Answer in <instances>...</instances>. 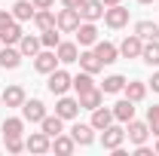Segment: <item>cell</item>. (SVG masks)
Here are the masks:
<instances>
[{
  "mask_svg": "<svg viewBox=\"0 0 159 156\" xmlns=\"http://www.w3.org/2000/svg\"><path fill=\"white\" fill-rule=\"evenodd\" d=\"M110 122H113V110H110V107H104V104H101V107L92 110V129H95V132L107 129Z\"/></svg>",
  "mask_w": 159,
  "mask_h": 156,
  "instance_id": "ffe728a7",
  "label": "cell"
},
{
  "mask_svg": "<svg viewBox=\"0 0 159 156\" xmlns=\"http://www.w3.org/2000/svg\"><path fill=\"white\" fill-rule=\"evenodd\" d=\"M147 126H150V135L159 138V104H153V107L147 110Z\"/></svg>",
  "mask_w": 159,
  "mask_h": 156,
  "instance_id": "e575fe53",
  "label": "cell"
},
{
  "mask_svg": "<svg viewBox=\"0 0 159 156\" xmlns=\"http://www.w3.org/2000/svg\"><path fill=\"white\" fill-rule=\"evenodd\" d=\"M74 89H77V95L80 92H86V89H95V80H92V74H80V77H74Z\"/></svg>",
  "mask_w": 159,
  "mask_h": 156,
  "instance_id": "836d02e7",
  "label": "cell"
},
{
  "mask_svg": "<svg viewBox=\"0 0 159 156\" xmlns=\"http://www.w3.org/2000/svg\"><path fill=\"white\" fill-rule=\"evenodd\" d=\"M21 58H25V55H21L19 49H12V46L0 49V67H6V71H16V67L21 64Z\"/></svg>",
  "mask_w": 159,
  "mask_h": 156,
  "instance_id": "603a6c76",
  "label": "cell"
},
{
  "mask_svg": "<svg viewBox=\"0 0 159 156\" xmlns=\"http://www.w3.org/2000/svg\"><path fill=\"white\" fill-rule=\"evenodd\" d=\"M122 92H125L129 101H135V104H138V101L147 98V83H141V80H125V89H122Z\"/></svg>",
  "mask_w": 159,
  "mask_h": 156,
  "instance_id": "ac0fdd59",
  "label": "cell"
},
{
  "mask_svg": "<svg viewBox=\"0 0 159 156\" xmlns=\"http://www.w3.org/2000/svg\"><path fill=\"white\" fill-rule=\"evenodd\" d=\"M135 34H138L141 40H156V37H159V25L144 19V21H138V25H135Z\"/></svg>",
  "mask_w": 159,
  "mask_h": 156,
  "instance_id": "f1b7e54d",
  "label": "cell"
},
{
  "mask_svg": "<svg viewBox=\"0 0 159 156\" xmlns=\"http://www.w3.org/2000/svg\"><path fill=\"white\" fill-rule=\"evenodd\" d=\"M40 43H43V49H55V46L61 43L58 25H55V28H49V31H40Z\"/></svg>",
  "mask_w": 159,
  "mask_h": 156,
  "instance_id": "4dcf8cb0",
  "label": "cell"
},
{
  "mask_svg": "<svg viewBox=\"0 0 159 156\" xmlns=\"http://www.w3.org/2000/svg\"><path fill=\"white\" fill-rule=\"evenodd\" d=\"M9 25H16V16H12L9 9H0V31H6Z\"/></svg>",
  "mask_w": 159,
  "mask_h": 156,
  "instance_id": "8d00e7d4",
  "label": "cell"
},
{
  "mask_svg": "<svg viewBox=\"0 0 159 156\" xmlns=\"http://www.w3.org/2000/svg\"><path fill=\"white\" fill-rule=\"evenodd\" d=\"M34 25H37L40 31L55 28V12H52V9H37V12H34Z\"/></svg>",
  "mask_w": 159,
  "mask_h": 156,
  "instance_id": "f546056e",
  "label": "cell"
},
{
  "mask_svg": "<svg viewBox=\"0 0 159 156\" xmlns=\"http://www.w3.org/2000/svg\"><path fill=\"white\" fill-rule=\"evenodd\" d=\"M104 3L101 0H86L83 6H80V19L83 21H98V19H104Z\"/></svg>",
  "mask_w": 159,
  "mask_h": 156,
  "instance_id": "7c38bea8",
  "label": "cell"
},
{
  "mask_svg": "<svg viewBox=\"0 0 159 156\" xmlns=\"http://www.w3.org/2000/svg\"><path fill=\"white\" fill-rule=\"evenodd\" d=\"M52 150H55V153H61V156H70L74 150H77V141H74L70 135H64V132H61V135L52 138Z\"/></svg>",
  "mask_w": 159,
  "mask_h": 156,
  "instance_id": "484cf974",
  "label": "cell"
},
{
  "mask_svg": "<svg viewBox=\"0 0 159 156\" xmlns=\"http://www.w3.org/2000/svg\"><path fill=\"white\" fill-rule=\"evenodd\" d=\"M104 6H116V3H122V0H101Z\"/></svg>",
  "mask_w": 159,
  "mask_h": 156,
  "instance_id": "60d3db41",
  "label": "cell"
},
{
  "mask_svg": "<svg viewBox=\"0 0 159 156\" xmlns=\"http://www.w3.org/2000/svg\"><path fill=\"white\" fill-rule=\"evenodd\" d=\"M153 153H156V156H159V141H156V147H153Z\"/></svg>",
  "mask_w": 159,
  "mask_h": 156,
  "instance_id": "b9f144b4",
  "label": "cell"
},
{
  "mask_svg": "<svg viewBox=\"0 0 159 156\" xmlns=\"http://www.w3.org/2000/svg\"><path fill=\"white\" fill-rule=\"evenodd\" d=\"M40 49H43V43H40V37H31V34H21L19 40V52L25 55V58H34Z\"/></svg>",
  "mask_w": 159,
  "mask_h": 156,
  "instance_id": "d6986e66",
  "label": "cell"
},
{
  "mask_svg": "<svg viewBox=\"0 0 159 156\" xmlns=\"http://www.w3.org/2000/svg\"><path fill=\"white\" fill-rule=\"evenodd\" d=\"M77 61H80V67H83L86 74H92V77H95V74H98L101 67H104V64H101V58L95 55V49H83Z\"/></svg>",
  "mask_w": 159,
  "mask_h": 156,
  "instance_id": "5bb4252c",
  "label": "cell"
},
{
  "mask_svg": "<svg viewBox=\"0 0 159 156\" xmlns=\"http://www.w3.org/2000/svg\"><path fill=\"white\" fill-rule=\"evenodd\" d=\"M95 55L101 58V64H113V61L119 58V46L107 43V40H98V43H95Z\"/></svg>",
  "mask_w": 159,
  "mask_h": 156,
  "instance_id": "2e32d148",
  "label": "cell"
},
{
  "mask_svg": "<svg viewBox=\"0 0 159 156\" xmlns=\"http://www.w3.org/2000/svg\"><path fill=\"white\" fill-rule=\"evenodd\" d=\"M150 86H153V92H159V71L153 74V80H150Z\"/></svg>",
  "mask_w": 159,
  "mask_h": 156,
  "instance_id": "ab89813d",
  "label": "cell"
},
{
  "mask_svg": "<svg viewBox=\"0 0 159 156\" xmlns=\"http://www.w3.org/2000/svg\"><path fill=\"white\" fill-rule=\"evenodd\" d=\"M141 49H144V40L138 34H129V37L119 43V55L122 58H141Z\"/></svg>",
  "mask_w": 159,
  "mask_h": 156,
  "instance_id": "30bf717a",
  "label": "cell"
},
{
  "mask_svg": "<svg viewBox=\"0 0 159 156\" xmlns=\"http://www.w3.org/2000/svg\"><path fill=\"white\" fill-rule=\"evenodd\" d=\"M25 150H31V153H49L52 150V138L46 135V132H34V135H28V141H25Z\"/></svg>",
  "mask_w": 159,
  "mask_h": 156,
  "instance_id": "ba28073f",
  "label": "cell"
},
{
  "mask_svg": "<svg viewBox=\"0 0 159 156\" xmlns=\"http://www.w3.org/2000/svg\"><path fill=\"white\" fill-rule=\"evenodd\" d=\"M156 6H159V0H156Z\"/></svg>",
  "mask_w": 159,
  "mask_h": 156,
  "instance_id": "f6af8a7d",
  "label": "cell"
},
{
  "mask_svg": "<svg viewBox=\"0 0 159 156\" xmlns=\"http://www.w3.org/2000/svg\"><path fill=\"white\" fill-rule=\"evenodd\" d=\"M61 3H64V6H67V9H80V6H83V3H86V0H61Z\"/></svg>",
  "mask_w": 159,
  "mask_h": 156,
  "instance_id": "74e56055",
  "label": "cell"
},
{
  "mask_svg": "<svg viewBox=\"0 0 159 156\" xmlns=\"http://www.w3.org/2000/svg\"><path fill=\"white\" fill-rule=\"evenodd\" d=\"M9 12L16 16V21H28V19H34V12H37V6H34L31 0H16Z\"/></svg>",
  "mask_w": 159,
  "mask_h": 156,
  "instance_id": "7402d4cb",
  "label": "cell"
},
{
  "mask_svg": "<svg viewBox=\"0 0 159 156\" xmlns=\"http://www.w3.org/2000/svg\"><path fill=\"white\" fill-rule=\"evenodd\" d=\"M138 3H153V0H138Z\"/></svg>",
  "mask_w": 159,
  "mask_h": 156,
  "instance_id": "7bdbcfd3",
  "label": "cell"
},
{
  "mask_svg": "<svg viewBox=\"0 0 159 156\" xmlns=\"http://www.w3.org/2000/svg\"><path fill=\"white\" fill-rule=\"evenodd\" d=\"M3 144H6V150H9V153H21V150H25L21 135H6V138H3Z\"/></svg>",
  "mask_w": 159,
  "mask_h": 156,
  "instance_id": "d590c367",
  "label": "cell"
},
{
  "mask_svg": "<svg viewBox=\"0 0 159 156\" xmlns=\"http://www.w3.org/2000/svg\"><path fill=\"white\" fill-rule=\"evenodd\" d=\"M46 117V104L40 101V98H25V104H21V119L25 122H40V119Z\"/></svg>",
  "mask_w": 159,
  "mask_h": 156,
  "instance_id": "5b68a950",
  "label": "cell"
},
{
  "mask_svg": "<svg viewBox=\"0 0 159 156\" xmlns=\"http://www.w3.org/2000/svg\"><path fill=\"white\" fill-rule=\"evenodd\" d=\"M122 141H125V129L122 126H107V129H101V144H104V150H116L122 147Z\"/></svg>",
  "mask_w": 159,
  "mask_h": 156,
  "instance_id": "3957f363",
  "label": "cell"
},
{
  "mask_svg": "<svg viewBox=\"0 0 159 156\" xmlns=\"http://www.w3.org/2000/svg\"><path fill=\"white\" fill-rule=\"evenodd\" d=\"M55 55H58L61 64H74V61L80 58V46L77 43H58V46H55Z\"/></svg>",
  "mask_w": 159,
  "mask_h": 156,
  "instance_id": "44dd1931",
  "label": "cell"
},
{
  "mask_svg": "<svg viewBox=\"0 0 159 156\" xmlns=\"http://www.w3.org/2000/svg\"><path fill=\"white\" fill-rule=\"evenodd\" d=\"M110 110H113V119H116V122H129V119H135V101L122 98V101H116Z\"/></svg>",
  "mask_w": 159,
  "mask_h": 156,
  "instance_id": "e0dca14e",
  "label": "cell"
},
{
  "mask_svg": "<svg viewBox=\"0 0 159 156\" xmlns=\"http://www.w3.org/2000/svg\"><path fill=\"white\" fill-rule=\"evenodd\" d=\"M141 61L156 67L159 64V40H144V49H141Z\"/></svg>",
  "mask_w": 159,
  "mask_h": 156,
  "instance_id": "4316f807",
  "label": "cell"
},
{
  "mask_svg": "<svg viewBox=\"0 0 159 156\" xmlns=\"http://www.w3.org/2000/svg\"><path fill=\"white\" fill-rule=\"evenodd\" d=\"M40 129H43L49 138H55V135H61V129H64V119H61L58 113H52V117L46 113V117L40 119Z\"/></svg>",
  "mask_w": 159,
  "mask_h": 156,
  "instance_id": "d4e9b609",
  "label": "cell"
},
{
  "mask_svg": "<svg viewBox=\"0 0 159 156\" xmlns=\"http://www.w3.org/2000/svg\"><path fill=\"white\" fill-rule=\"evenodd\" d=\"M46 86H49V92H52V95H67V89L74 86V77H70L67 71L55 67V71L49 74V83H46Z\"/></svg>",
  "mask_w": 159,
  "mask_h": 156,
  "instance_id": "6da1fadb",
  "label": "cell"
},
{
  "mask_svg": "<svg viewBox=\"0 0 159 156\" xmlns=\"http://www.w3.org/2000/svg\"><path fill=\"white\" fill-rule=\"evenodd\" d=\"M55 113L61 119H74L80 113V98H67V95H58V104H55Z\"/></svg>",
  "mask_w": 159,
  "mask_h": 156,
  "instance_id": "8fae6325",
  "label": "cell"
},
{
  "mask_svg": "<svg viewBox=\"0 0 159 156\" xmlns=\"http://www.w3.org/2000/svg\"><path fill=\"white\" fill-rule=\"evenodd\" d=\"M74 34H77V43L86 46V49L98 43V28H95V21H80V28L74 31Z\"/></svg>",
  "mask_w": 159,
  "mask_h": 156,
  "instance_id": "52a82bcc",
  "label": "cell"
},
{
  "mask_svg": "<svg viewBox=\"0 0 159 156\" xmlns=\"http://www.w3.org/2000/svg\"><path fill=\"white\" fill-rule=\"evenodd\" d=\"M98 89L104 95H116V92L125 89V77H122V74H110V77H104V83H101Z\"/></svg>",
  "mask_w": 159,
  "mask_h": 156,
  "instance_id": "cb8c5ba5",
  "label": "cell"
},
{
  "mask_svg": "<svg viewBox=\"0 0 159 156\" xmlns=\"http://www.w3.org/2000/svg\"><path fill=\"white\" fill-rule=\"evenodd\" d=\"M0 104H3V98H0Z\"/></svg>",
  "mask_w": 159,
  "mask_h": 156,
  "instance_id": "ee69618b",
  "label": "cell"
},
{
  "mask_svg": "<svg viewBox=\"0 0 159 156\" xmlns=\"http://www.w3.org/2000/svg\"><path fill=\"white\" fill-rule=\"evenodd\" d=\"M0 98H3L6 107H21V104H25V89H21V86H9Z\"/></svg>",
  "mask_w": 159,
  "mask_h": 156,
  "instance_id": "83f0119b",
  "label": "cell"
},
{
  "mask_svg": "<svg viewBox=\"0 0 159 156\" xmlns=\"http://www.w3.org/2000/svg\"><path fill=\"white\" fill-rule=\"evenodd\" d=\"M34 67H37V74H52V71L58 67L55 49H40L37 55H34Z\"/></svg>",
  "mask_w": 159,
  "mask_h": 156,
  "instance_id": "277c9868",
  "label": "cell"
},
{
  "mask_svg": "<svg viewBox=\"0 0 159 156\" xmlns=\"http://www.w3.org/2000/svg\"><path fill=\"white\" fill-rule=\"evenodd\" d=\"M31 3H34V6H37V9H49V6H52V3H55V0H31Z\"/></svg>",
  "mask_w": 159,
  "mask_h": 156,
  "instance_id": "f35d334b",
  "label": "cell"
},
{
  "mask_svg": "<svg viewBox=\"0 0 159 156\" xmlns=\"http://www.w3.org/2000/svg\"><path fill=\"white\" fill-rule=\"evenodd\" d=\"M125 126H129L125 138H129V141H132L135 147H138V144H147V138H150V126H147V122H138V119H129Z\"/></svg>",
  "mask_w": 159,
  "mask_h": 156,
  "instance_id": "9c48e42d",
  "label": "cell"
},
{
  "mask_svg": "<svg viewBox=\"0 0 159 156\" xmlns=\"http://www.w3.org/2000/svg\"><path fill=\"white\" fill-rule=\"evenodd\" d=\"M21 132H25V119H19V117L3 119V138L6 135H21Z\"/></svg>",
  "mask_w": 159,
  "mask_h": 156,
  "instance_id": "1f68e13d",
  "label": "cell"
},
{
  "mask_svg": "<svg viewBox=\"0 0 159 156\" xmlns=\"http://www.w3.org/2000/svg\"><path fill=\"white\" fill-rule=\"evenodd\" d=\"M101 104H104V92H101L98 86L80 92V110H95V107H101Z\"/></svg>",
  "mask_w": 159,
  "mask_h": 156,
  "instance_id": "4fadbf2b",
  "label": "cell"
},
{
  "mask_svg": "<svg viewBox=\"0 0 159 156\" xmlns=\"http://www.w3.org/2000/svg\"><path fill=\"white\" fill-rule=\"evenodd\" d=\"M70 138L77 141L80 147H89V144L95 141V129H92V122H89V126H86V122H77V126L70 129Z\"/></svg>",
  "mask_w": 159,
  "mask_h": 156,
  "instance_id": "9a60e30c",
  "label": "cell"
},
{
  "mask_svg": "<svg viewBox=\"0 0 159 156\" xmlns=\"http://www.w3.org/2000/svg\"><path fill=\"white\" fill-rule=\"evenodd\" d=\"M104 21H107V28H125L129 25V9L116 3V6H107L104 9Z\"/></svg>",
  "mask_w": 159,
  "mask_h": 156,
  "instance_id": "8992f818",
  "label": "cell"
},
{
  "mask_svg": "<svg viewBox=\"0 0 159 156\" xmlns=\"http://www.w3.org/2000/svg\"><path fill=\"white\" fill-rule=\"evenodd\" d=\"M21 40V28L19 25H9L6 31H0V43H6V46H12V43H19Z\"/></svg>",
  "mask_w": 159,
  "mask_h": 156,
  "instance_id": "d6a6232c",
  "label": "cell"
},
{
  "mask_svg": "<svg viewBox=\"0 0 159 156\" xmlns=\"http://www.w3.org/2000/svg\"><path fill=\"white\" fill-rule=\"evenodd\" d=\"M80 21H83V19H80V9H67V6L55 16V25H58L61 34H74V31L80 28Z\"/></svg>",
  "mask_w": 159,
  "mask_h": 156,
  "instance_id": "7a4b0ae2",
  "label": "cell"
}]
</instances>
